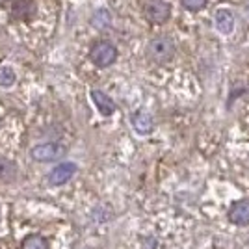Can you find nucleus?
I'll return each instance as SVG.
<instances>
[{
	"label": "nucleus",
	"mask_w": 249,
	"mask_h": 249,
	"mask_svg": "<svg viewBox=\"0 0 249 249\" xmlns=\"http://www.w3.org/2000/svg\"><path fill=\"white\" fill-rule=\"evenodd\" d=\"M22 249H47V242L41 236H26L22 242Z\"/></svg>",
	"instance_id": "obj_13"
},
{
	"label": "nucleus",
	"mask_w": 249,
	"mask_h": 249,
	"mask_svg": "<svg viewBox=\"0 0 249 249\" xmlns=\"http://www.w3.org/2000/svg\"><path fill=\"white\" fill-rule=\"evenodd\" d=\"M89 60L97 67H110L117 60V49L114 43L101 39V41L93 43V47L89 51Z\"/></svg>",
	"instance_id": "obj_2"
},
{
	"label": "nucleus",
	"mask_w": 249,
	"mask_h": 249,
	"mask_svg": "<svg viewBox=\"0 0 249 249\" xmlns=\"http://www.w3.org/2000/svg\"><path fill=\"white\" fill-rule=\"evenodd\" d=\"M15 80H17V74L11 67H8V65L0 67V88H10L15 84Z\"/></svg>",
	"instance_id": "obj_12"
},
{
	"label": "nucleus",
	"mask_w": 249,
	"mask_h": 249,
	"mask_svg": "<svg viewBox=\"0 0 249 249\" xmlns=\"http://www.w3.org/2000/svg\"><path fill=\"white\" fill-rule=\"evenodd\" d=\"M37 4L36 0H13L10 6V17L11 21L28 22L36 17Z\"/></svg>",
	"instance_id": "obj_5"
},
{
	"label": "nucleus",
	"mask_w": 249,
	"mask_h": 249,
	"mask_svg": "<svg viewBox=\"0 0 249 249\" xmlns=\"http://www.w3.org/2000/svg\"><path fill=\"white\" fill-rule=\"evenodd\" d=\"M143 13H145L147 21L153 24H164L171 15V8L167 6L164 0H147L143 6Z\"/></svg>",
	"instance_id": "obj_4"
},
{
	"label": "nucleus",
	"mask_w": 249,
	"mask_h": 249,
	"mask_svg": "<svg viewBox=\"0 0 249 249\" xmlns=\"http://www.w3.org/2000/svg\"><path fill=\"white\" fill-rule=\"evenodd\" d=\"M67 153V147L58 143V142H49V143H39V145L32 147L30 156L36 162H54L60 160Z\"/></svg>",
	"instance_id": "obj_3"
},
{
	"label": "nucleus",
	"mask_w": 249,
	"mask_h": 249,
	"mask_svg": "<svg viewBox=\"0 0 249 249\" xmlns=\"http://www.w3.org/2000/svg\"><path fill=\"white\" fill-rule=\"evenodd\" d=\"M74 173H76V166H74L73 162H62V164H58L47 175V182L51 186H62V184L69 182L73 178Z\"/></svg>",
	"instance_id": "obj_6"
},
{
	"label": "nucleus",
	"mask_w": 249,
	"mask_h": 249,
	"mask_svg": "<svg viewBox=\"0 0 249 249\" xmlns=\"http://www.w3.org/2000/svg\"><path fill=\"white\" fill-rule=\"evenodd\" d=\"M143 249H156V240L155 238H145L143 240Z\"/></svg>",
	"instance_id": "obj_16"
},
{
	"label": "nucleus",
	"mask_w": 249,
	"mask_h": 249,
	"mask_svg": "<svg viewBox=\"0 0 249 249\" xmlns=\"http://www.w3.org/2000/svg\"><path fill=\"white\" fill-rule=\"evenodd\" d=\"M216 28L221 34H231L234 30V15L229 10H218L216 11Z\"/></svg>",
	"instance_id": "obj_10"
},
{
	"label": "nucleus",
	"mask_w": 249,
	"mask_h": 249,
	"mask_svg": "<svg viewBox=\"0 0 249 249\" xmlns=\"http://www.w3.org/2000/svg\"><path fill=\"white\" fill-rule=\"evenodd\" d=\"M132 126L138 134H151L155 128V121L147 112H136L132 114Z\"/></svg>",
	"instance_id": "obj_9"
},
{
	"label": "nucleus",
	"mask_w": 249,
	"mask_h": 249,
	"mask_svg": "<svg viewBox=\"0 0 249 249\" xmlns=\"http://www.w3.org/2000/svg\"><path fill=\"white\" fill-rule=\"evenodd\" d=\"M145 54L149 62L156 63V65H164L175 56V43L167 36L155 37V39H151L147 43Z\"/></svg>",
	"instance_id": "obj_1"
},
{
	"label": "nucleus",
	"mask_w": 249,
	"mask_h": 249,
	"mask_svg": "<svg viewBox=\"0 0 249 249\" xmlns=\"http://www.w3.org/2000/svg\"><path fill=\"white\" fill-rule=\"evenodd\" d=\"M91 101H93V104L97 106V110L101 112L103 115H112L115 112V103L110 99V95H106L104 91H101V89H91Z\"/></svg>",
	"instance_id": "obj_8"
},
{
	"label": "nucleus",
	"mask_w": 249,
	"mask_h": 249,
	"mask_svg": "<svg viewBox=\"0 0 249 249\" xmlns=\"http://www.w3.org/2000/svg\"><path fill=\"white\" fill-rule=\"evenodd\" d=\"M15 175H17V166L11 160L0 156V182H8Z\"/></svg>",
	"instance_id": "obj_11"
},
{
	"label": "nucleus",
	"mask_w": 249,
	"mask_h": 249,
	"mask_svg": "<svg viewBox=\"0 0 249 249\" xmlns=\"http://www.w3.org/2000/svg\"><path fill=\"white\" fill-rule=\"evenodd\" d=\"M229 221L234 225H249V201H238L229 208Z\"/></svg>",
	"instance_id": "obj_7"
},
{
	"label": "nucleus",
	"mask_w": 249,
	"mask_h": 249,
	"mask_svg": "<svg viewBox=\"0 0 249 249\" xmlns=\"http://www.w3.org/2000/svg\"><path fill=\"white\" fill-rule=\"evenodd\" d=\"M188 11H199L207 6V0H180Z\"/></svg>",
	"instance_id": "obj_15"
},
{
	"label": "nucleus",
	"mask_w": 249,
	"mask_h": 249,
	"mask_svg": "<svg viewBox=\"0 0 249 249\" xmlns=\"http://www.w3.org/2000/svg\"><path fill=\"white\" fill-rule=\"evenodd\" d=\"M91 22H93L95 28H101V30H103V28H106V26L110 24V13L106 10H99L93 15V21Z\"/></svg>",
	"instance_id": "obj_14"
}]
</instances>
